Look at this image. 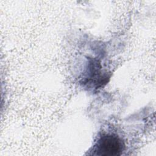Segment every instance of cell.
<instances>
[{
  "instance_id": "1",
  "label": "cell",
  "mask_w": 156,
  "mask_h": 156,
  "mask_svg": "<svg viewBox=\"0 0 156 156\" xmlns=\"http://www.w3.org/2000/svg\"><path fill=\"white\" fill-rule=\"evenodd\" d=\"M124 144L122 140L116 135L104 133L98 139L93 151L98 155H118L124 150Z\"/></svg>"
}]
</instances>
